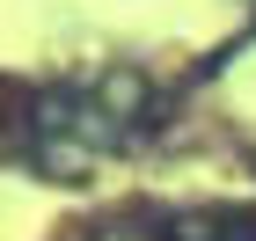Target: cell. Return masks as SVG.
Segmentation results:
<instances>
[{
    "mask_svg": "<svg viewBox=\"0 0 256 241\" xmlns=\"http://www.w3.org/2000/svg\"><path fill=\"white\" fill-rule=\"evenodd\" d=\"M88 102H96V117L110 124L118 154L154 132V80L139 73V66H102V73L88 80Z\"/></svg>",
    "mask_w": 256,
    "mask_h": 241,
    "instance_id": "6da1fadb",
    "label": "cell"
},
{
    "mask_svg": "<svg viewBox=\"0 0 256 241\" xmlns=\"http://www.w3.org/2000/svg\"><path fill=\"white\" fill-rule=\"evenodd\" d=\"M8 124H30V95H22L15 80H0V132Z\"/></svg>",
    "mask_w": 256,
    "mask_h": 241,
    "instance_id": "7a4b0ae2",
    "label": "cell"
},
{
    "mask_svg": "<svg viewBox=\"0 0 256 241\" xmlns=\"http://www.w3.org/2000/svg\"><path fill=\"white\" fill-rule=\"evenodd\" d=\"M66 241H96V227H66Z\"/></svg>",
    "mask_w": 256,
    "mask_h": 241,
    "instance_id": "3957f363",
    "label": "cell"
}]
</instances>
